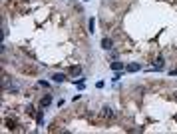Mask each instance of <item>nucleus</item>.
Returning <instances> with one entry per match:
<instances>
[{
    "mask_svg": "<svg viewBox=\"0 0 177 134\" xmlns=\"http://www.w3.org/2000/svg\"><path fill=\"white\" fill-rule=\"evenodd\" d=\"M50 104H52V96H50V94H44V96L40 98V108L44 110V108L50 106Z\"/></svg>",
    "mask_w": 177,
    "mask_h": 134,
    "instance_id": "f257e3e1",
    "label": "nucleus"
},
{
    "mask_svg": "<svg viewBox=\"0 0 177 134\" xmlns=\"http://www.w3.org/2000/svg\"><path fill=\"white\" fill-rule=\"evenodd\" d=\"M102 116H104L106 120H112V118H113L116 114H113V110H112L109 106H104V108H102Z\"/></svg>",
    "mask_w": 177,
    "mask_h": 134,
    "instance_id": "f03ea898",
    "label": "nucleus"
},
{
    "mask_svg": "<svg viewBox=\"0 0 177 134\" xmlns=\"http://www.w3.org/2000/svg\"><path fill=\"white\" fill-rule=\"evenodd\" d=\"M102 48H104V50H112V48H113V40H112V38H104V40H102Z\"/></svg>",
    "mask_w": 177,
    "mask_h": 134,
    "instance_id": "7ed1b4c3",
    "label": "nucleus"
},
{
    "mask_svg": "<svg viewBox=\"0 0 177 134\" xmlns=\"http://www.w3.org/2000/svg\"><path fill=\"white\" fill-rule=\"evenodd\" d=\"M153 68H155V70H163V58H161V56L153 62Z\"/></svg>",
    "mask_w": 177,
    "mask_h": 134,
    "instance_id": "20e7f679",
    "label": "nucleus"
},
{
    "mask_svg": "<svg viewBox=\"0 0 177 134\" xmlns=\"http://www.w3.org/2000/svg\"><path fill=\"white\" fill-rule=\"evenodd\" d=\"M109 66H112V70H116V72L117 70H124V62H112Z\"/></svg>",
    "mask_w": 177,
    "mask_h": 134,
    "instance_id": "39448f33",
    "label": "nucleus"
},
{
    "mask_svg": "<svg viewBox=\"0 0 177 134\" xmlns=\"http://www.w3.org/2000/svg\"><path fill=\"white\" fill-rule=\"evenodd\" d=\"M125 68H128V72H137V70H141V66L140 64H128Z\"/></svg>",
    "mask_w": 177,
    "mask_h": 134,
    "instance_id": "423d86ee",
    "label": "nucleus"
},
{
    "mask_svg": "<svg viewBox=\"0 0 177 134\" xmlns=\"http://www.w3.org/2000/svg\"><path fill=\"white\" fill-rule=\"evenodd\" d=\"M52 80H54V82H64L66 76H64V74H58V72H56V74H52Z\"/></svg>",
    "mask_w": 177,
    "mask_h": 134,
    "instance_id": "0eeeda50",
    "label": "nucleus"
},
{
    "mask_svg": "<svg viewBox=\"0 0 177 134\" xmlns=\"http://www.w3.org/2000/svg\"><path fill=\"white\" fill-rule=\"evenodd\" d=\"M36 120H38V124L44 122V112H38V114H36Z\"/></svg>",
    "mask_w": 177,
    "mask_h": 134,
    "instance_id": "6e6552de",
    "label": "nucleus"
},
{
    "mask_svg": "<svg viewBox=\"0 0 177 134\" xmlns=\"http://www.w3.org/2000/svg\"><path fill=\"white\" fill-rule=\"evenodd\" d=\"M88 26H90V32H94V26H96V20L90 18V22H88Z\"/></svg>",
    "mask_w": 177,
    "mask_h": 134,
    "instance_id": "1a4fd4ad",
    "label": "nucleus"
},
{
    "mask_svg": "<svg viewBox=\"0 0 177 134\" xmlns=\"http://www.w3.org/2000/svg\"><path fill=\"white\" fill-rule=\"evenodd\" d=\"M80 72H82V68H80V66H74V68H72V74H74V76H76V74H80Z\"/></svg>",
    "mask_w": 177,
    "mask_h": 134,
    "instance_id": "9d476101",
    "label": "nucleus"
},
{
    "mask_svg": "<svg viewBox=\"0 0 177 134\" xmlns=\"http://www.w3.org/2000/svg\"><path fill=\"white\" fill-rule=\"evenodd\" d=\"M8 128H10V130H14V128H16V122H14V120H8Z\"/></svg>",
    "mask_w": 177,
    "mask_h": 134,
    "instance_id": "9b49d317",
    "label": "nucleus"
},
{
    "mask_svg": "<svg viewBox=\"0 0 177 134\" xmlns=\"http://www.w3.org/2000/svg\"><path fill=\"white\" fill-rule=\"evenodd\" d=\"M26 112H28L30 116H34V106H28V108H26Z\"/></svg>",
    "mask_w": 177,
    "mask_h": 134,
    "instance_id": "f8f14e48",
    "label": "nucleus"
},
{
    "mask_svg": "<svg viewBox=\"0 0 177 134\" xmlns=\"http://www.w3.org/2000/svg\"><path fill=\"white\" fill-rule=\"evenodd\" d=\"M173 100H175V102H177V92H175V94H173Z\"/></svg>",
    "mask_w": 177,
    "mask_h": 134,
    "instance_id": "ddd939ff",
    "label": "nucleus"
},
{
    "mask_svg": "<svg viewBox=\"0 0 177 134\" xmlns=\"http://www.w3.org/2000/svg\"><path fill=\"white\" fill-rule=\"evenodd\" d=\"M84 2H88V0H84Z\"/></svg>",
    "mask_w": 177,
    "mask_h": 134,
    "instance_id": "4468645a",
    "label": "nucleus"
}]
</instances>
